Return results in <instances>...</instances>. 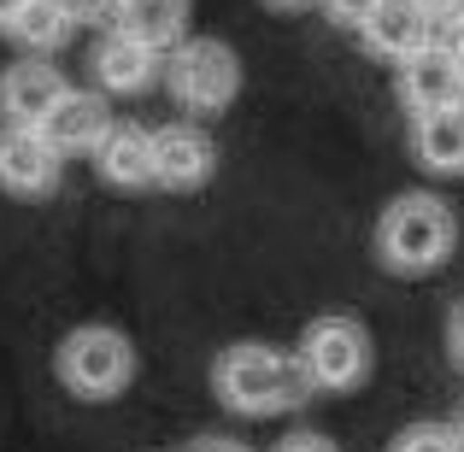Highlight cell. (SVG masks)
<instances>
[{
    "instance_id": "cell-1",
    "label": "cell",
    "mask_w": 464,
    "mask_h": 452,
    "mask_svg": "<svg viewBox=\"0 0 464 452\" xmlns=\"http://www.w3.org/2000/svg\"><path fill=\"white\" fill-rule=\"evenodd\" d=\"M212 394L224 399L241 418H276V411H295L317 394L300 352H276L265 341H241L224 347L212 364Z\"/></svg>"
},
{
    "instance_id": "cell-2",
    "label": "cell",
    "mask_w": 464,
    "mask_h": 452,
    "mask_svg": "<svg viewBox=\"0 0 464 452\" xmlns=\"http://www.w3.org/2000/svg\"><path fill=\"white\" fill-rule=\"evenodd\" d=\"M459 247V217L441 194H400L376 224V259L400 276L441 271Z\"/></svg>"
},
{
    "instance_id": "cell-3",
    "label": "cell",
    "mask_w": 464,
    "mask_h": 452,
    "mask_svg": "<svg viewBox=\"0 0 464 452\" xmlns=\"http://www.w3.org/2000/svg\"><path fill=\"white\" fill-rule=\"evenodd\" d=\"M59 382L71 388L77 399H118L130 382H136V347L130 335L106 323H82L59 341Z\"/></svg>"
},
{
    "instance_id": "cell-4",
    "label": "cell",
    "mask_w": 464,
    "mask_h": 452,
    "mask_svg": "<svg viewBox=\"0 0 464 452\" xmlns=\"http://www.w3.org/2000/svg\"><path fill=\"white\" fill-rule=\"evenodd\" d=\"M165 82L182 112H224L241 94V59L218 35H194V42L182 35L165 53Z\"/></svg>"
},
{
    "instance_id": "cell-5",
    "label": "cell",
    "mask_w": 464,
    "mask_h": 452,
    "mask_svg": "<svg viewBox=\"0 0 464 452\" xmlns=\"http://www.w3.org/2000/svg\"><path fill=\"white\" fill-rule=\"evenodd\" d=\"M300 364H306L312 388H324V394H347V388H359L364 376H371V329L359 323V317L347 312H329V317H312L306 335H300Z\"/></svg>"
},
{
    "instance_id": "cell-6",
    "label": "cell",
    "mask_w": 464,
    "mask_h": 452,
    "mask_svg": "<svg viewBox=\"0 0 464 452\" xmlns=\"http://www.w3.org/2000/svg\"><path fill=\"white\" fill-rule=\"evenodd\" d=\"M353 35H359L376 59H411L430 42H441V24H435L430 0H376L371 18H364Z\"/></svg>"
},
{
    "instance_id": "cell-7",
    "label": "cell",
    "mask_w": 464,
    "mask_h": 452,
    "mask_svg": "<svg viewBox=\"0 0 464 452\" xmlns=\"http://www.w3.org/2000/svg\"><path fill=\"white\" fill-rule=\"evenodd\" d=\"M400 101H406L411 118L464 106V65L453 59V47H447V42H430L423 53L400 59Z\"/></svg>"
},
{
    "instance_id": "cell-8",
    "label": "cell",
    "mask_w": 464,
    "mask_h": 452,
    "mask_svg": "<svg viewBox=\"0 0 464 452\" xmlns=\"http://www.w3.org/2000/svg\"><path fill=\"white\" fill-rule=\"evenodd\" d=\"M65 153L30 124H0V188L6 194H47L59 182Z\"/></svg>"
},
{
    "instance_id": "cell-9",
    "label": "cell",
    "mask_w": 464,
    "mask_h": 452,
    "mask_svg": "<svg viewBox=\"0 0 464 452\" xmlns=\"http://www.w3.org/2000/svg\"><path fill=\"white\" fill-rule=\"evenodd\" d=\"M89 71L101 82V94H141L165 71V53H153L148 42L124 30H101V42L89 47Z\"/></svg>"
},
{
    "instance_id": "cell-10",
    "label": "cell",
    "mask_w": 464,
    "mask_h": 452,
    "mask_svg": "<svg viewBox=\"0 0 464 452\" xmlns=\"http://www.w3.org/2000/svg\"><path fill=\"white\" fill-rule=\"evenodd\" d=\"M218 170V148L194 124H159L153 130V182L159 188H200Z\"/></svg>"
},
{
    "instance_id": "cell-11",
    "label": "cell",
    "mask_w": 464,
    "mask_h": 452,
    "mask_svg": "<svg viewBox=\"0 0 464 452\" xmlns=\"http://www.w3.org/2000/svg\"><path fill=\"white\" fill-rule=\"evenodd\" d=\"M65 89H71V82L59 77V65H42V59L12 65L6 77H0V124H30V130H42L47 112L65 101Z\"/></svg>"
},
{
    "instance_id": "cell-12",
    "label": "cell",
    "mask_w": 464,
    "mask_h": 452,
    "mask_svg": "<svg viewBox=\"0 0 464 452\" xmlns=\"http://www.w3.org/2000/svg\"><path fill=\"white\" fill-rule=\"evenodd\" d=\"M112 130V106H106L101 89H65V101L47 112L42 136L53 141L59 153H94V141Z\"/></svg>"
},
{
    "instance_id": "cell-13",
    "label": "cell",
    "mask_w": 464,
    "mask_h": 452,
    "mask_svg": "<svg viewBox=\"0 0 464 452\" xmlns=\"http://www.w3.org/2000/svg\"><path fill=\"white\" fill-rule=\"evenodd\" d=\"M94 170H101V182H112V188H148L153 182V130L118 124L112 118V130L94 141Z\"/></svg>"
},
{
    "instance_id": "cell-14",
    "label": "cell",
    "mask_w": 464,
    "mask_h": 452,
    "mask_svg": "<svg viewBox=\"0 0 464 452\" xmlns=\"http://www.w3.org/2000/svg\"><path fill=\"white\" fill-rule=\"evenodd\" d=\"M411 153H418V165L435 170V177L464 170V106L411 118Z\"/></svg>"
},
{
    "instance_id": "cell-15",
    "label": "cell",
    "mask_w": 464,
    "mask_h": 452,
    "mask_svg": "<svg viewBox=\"0 0 464 452\" xmlns=\"http://www.w3.org/2000/svg\"><path fill=\"white\" fill-rule=\"evenodd\" d=\"M112 30L148 42L153 53H170L182 42V30H188V0H118Z\"/></svg>"
},
{
    "instance_id": "cell-16",
    "label": "cell",
    "mask_w": 464,
    "mask_h": 452,
    "mask_svg": "<svg viewBox=\"0 0 464 452\" xmlns=\"http://www.w3.org/2000/svg\"><path fill=\"white\" fill-rule=\"evenodd\" d=\"M71 30H77V18L65 12V0H24L6 18V35L24 53H59L71 42Z\"/></svg>"
},
{
    "instance_id": "cell-17",
    "label": "cell",
    "mask_w": 464,
    "mask_h": 452,
    "mask_svg": "<svg viewBox=\"0 0 464 452\" xmlns=\"http://www.w3.org/2000/svg\"><path fill=\"white\" fill-rule=\"evenodd\" d=\"M394 452H464L453 423H411V429H400Z\"/></svg>"
},
{
    "instance_id": "cell-18",
    "label": "cell",
    "mask_w": 464,
    "mask_h": 452,
    "mask_svg": "<svg viewBox=\"0 0 464 452\" xmlns=\"http://www.w3.org/2000/svg\"><path fill=\"white\" fill-rule=\"evenodd\" d=\"M317 6H324V18H329V24H341V30H359V24L371 18L376 0H317Z\"/></svg>"
},
{
    "instance_id": "cell-19",
    "label": "cell",
    "mask_w": 464,
    "mask_h": 452,
    "mask_svg": "<svg viewBox=\"0 0 464 452\" xmlns=\"http://www.w3.org/2000/svg\"><path fill=\"white\" fill-rule=\"evenodd\" d=\"M65 12L77 24H106L112 30V18H118V0H65Z\"/></svg>"
},
{
    "instance_id": "cell-20",
    "label": "cell",
    "mask_w": 464,
    "mask_h": 452,
    "mask_svg": "<svg viewBox=\"0 0 464 452\" xmlns=\"http://www.w3.org/2000/svg\"><path fill=\"white\" fill-rule=\"evenodd\" d=\"M430 12H435V24H441V35H453L464 24V0H430Z\"/></svg>"
},
{
    "instance_id": "cell-21",
    "label": "cell",
    "mask_w": 464,
    "mask_h": 452,
    "mask_svg": "<svg viewBox=\"0 0 464 452\" xmlns=\"http://www.w3.org/2000/svg\"><path fill=\"white\" fill-rule=\"evenodd\" d=\"M276 452H341V447L324 435H288V441H276Z\"/></svg>"
},
{
    "instance_id": "cell-22",
    "label": "cell",
    "mask_w": 464,
    "mask_h": 452,
    "mask_svg": "<svg viewBox=\"0 0 464 452\" xmlns=\"http://www.w3.org/2000/svg\"><path fill=\"white\" fill-rule=\"evenodd\" d=\"M447 352H453V364H464V300L453 305V317H447Z\"/></svg>"
},
{
    "instance_id": "cell-23",
    "label": "cell",
    "mask_w": 464,
    "mask_h": 452,
    "mask_svg": "<svg viewBox=\"0 0 464 452\" xmlns=\"http://www.w3.org/2000/svg\"><path fill=\"white\" fill-rule=\"evenodd\" d=\"M441 42H447V47H453V59H459V65H464V24H459V30H453V35H441Z\"/></svg>"
},
{
    "instance_id": "cell-24",
    "label": "cell",
    "mask_w": 464,
    "mask_h": 452,
    "mask_svg": "<svg viewBox=\"0 0 464 452\" xmlns=\"http://www.w3.org/2000/svg\"><path fill=\"white\" fill-rule=\"evenodd\" d=\"M194 452H247V447H236V441H200Z\"/></svg>"
},
{
    "instance_id": "cell-25",
    "label": "cell",
    "mask_w": 464,
    "mask_h": 452,
    "mask_svg": "<svg viewBox=\"0 0 464 452\" xmlns=\"http://www.w3.org/2000/svg\"><path fill=\"white\" fill-rule=\"evenodd\" d=\"M265 6H283V12H300V6H317V0H265Z\"/></svg>"
},
{
    "instance_id": "cell-26",
    "label": "cell",
    "mask_w": 464,
    "mask_h": 452,
    "mask_svg": "<svg viewBox=\"0 0 464 452\" xmlns=\"http://www.w3.org/2000/svg\"><path fill=\"white\" fill-rule=\"evenodd\" d=\"M18 6H24V0H0V30H6V18H12Z\"/></svg>"
},
{
    "instance_id": "cell-27",
    "label": "cell",
    "mask_w": 464,
    "mask_h": 452,
    "mask_svg": "<svg viewBox=\"0 0 464 452\" xmlns=\"http://www.w3.org/2000/svg\"><path fill=\"white\" fill-rule=\"evenodd\" d=\"M453 435H459V447H464V411H459V418H453Z\"/></svg>"
}]
</instances>
